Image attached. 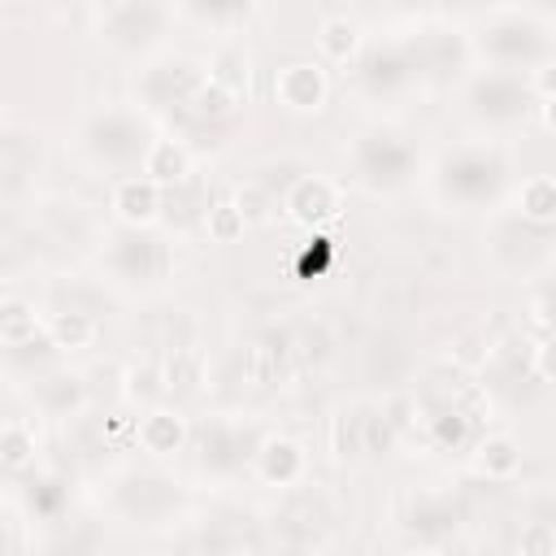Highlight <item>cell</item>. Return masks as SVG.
Instances as JSON below:
<instances>
[{
  "mask_svg": "<svg viewBox=\"0 0 556 556\" xmlns=\"http://www.w3.org/2000/svg\"><path fill=\"white\" fill-rule=\"evenodd\" d=\"M274 96L282 109L291 113H317L330 96V83H326V70L317 61H291L278 70L274 78Z\"/></svg>",
  "mask_w": 556,
  "mask_h": 556,
  "instance_id": "1",
  "label": "cell"
},
{
  "mask_svg": "<svg viewBox=\"0 0 556 556\" xmlns=\"http://www.w3.org/2000/svg\"><path fill=\"white\" fill-rule=\"evenodd\" d=\"M408 161H413V152H408V143H404L400 135L374 130V135H365V139L356 143V169H361L369 182H395V178H404Z\"/></svg>",
  "mask_w": 556,
  "mask_h": 556,
  "instance_id": "2",
  "label": "cell"
},
{
  "mask_svg": "<svg viewBox=\"0 0 556 556\" xmlns=\"http://www.w3.org/2000/svg\"><path fill=\"white\" fill-rule=\"evenodd\" d=\"M282 208L300 222V226H317V222H326V217H334V208H339V195H334V187L326 182V178H295L291 182V191L282 195Z\"/></svg>",
  "mask_w": 556,
  "mask_h": 556,
  "instance_id": "3",
  "label": "cell"
},
{
  "mask_svg": "<svg viewBox=\"0 0 556 556\" xmlns=\"http://www.w3.org/2000/svg\"><path fill=\"white\" fill-rule=\"evenodd\" d=\"M91 148H96V156H104V161H135V156H143L148 139H143V130H139L130 117L109 113V117L96 122Z\"/></svg>",
  "mask_w": 556,
  "mask_h": 556,
  "instance_id": "4",
  "label": "cell"
},
{
  "mask_svg": "<svg viewBox=\"0 0 556 556\" xmlns=\"http://www.w3.org/2000/svg\"><path fill=\"white\" fill-rule=\"evenodd\" d=\"M256 473L269 486H295L304 478V452L291 439H265L256 447Z\"/></svg>",
  "mask_w": 556,
  "mask_h": 556,
  "instance_id": "5",
  "label": "cell"
},
{
  "mask_svg": "<svg viewBox=\"0 0 556 556\" xmlns=\"http://www.w3.org/2000/svg\"><path fill=\"white\" fill-rule=\"evenodd\" d=\"M113 213L126 226H148L161 213V187L152 178H122L113 187Z\"/></svg>",
  "mask_w": 556,
  "mask_h": 556,
  "instance_id": "6",
  "label": "cell"
},
{
  "mask_svg": "<svg viewBox=\"0 0 556 556\" xmlns=\"http://www.w3.org/2000/svg\"><path fill=\"white\" fill-rule=\"evenodd\" d=\"M495 178H500V165L486 161V156H478V152H465V156L447 161V169H443L447 191H456V195H465V200L486 195V191L495 187Z\"/></svg>",
  "mask_w": 556,
  "mask_h": 556,
  "instance_id": "7",
  "label": "cell"
},
{
  "mask_svg": "<svg viewBox=\"0 0 556 556\" xmlns=\"http://www.w3.org/2000/svg\"><path fill=\"white\" fill-rule=\"evenodd\" d=\"M135 439H139V447L152 452V456H174V452H182V443H187V421H182L178 413H169V408H152V413L135 426Z\"/></svg>",
  "mask_w": 556,
  "mask_h": 556,
  "instance_id": "8",
  "label": "cell"
},
{
  "mask_svg": "<svg viewBox=\"0 0 556 556\" xmlns=\"http://www.w3.org/2000/svg\"><path fill=\"white\" fill-rule=\"evenodd\" d=\"M139 165H143V178H152L156 187H165V182H182L191 161H187V148L178 139H148Z\"/></svg>",
  "mask_w": 556,
  "mask_h": 556,
  "instance_id": "9",
  "label": "cell"
},
{
  "mask_svg": "<svg viewBox=\"0 0 556 556\" xmlns=\"http://www.w3.org/2000/svg\"><path fill=\"white\" fill-rule=\"evenodd\" d=\"M113 265L126 274V278H156L165 269V248L148 235H135V239H122L117 252H113Z\"/></svg>",
  "mask_w": 556,
  "mask_h": 556,
  "instance_id": "10",
  "label": "cell"
},
{
  "mask_svg": "<svg viewBox=\"0 0 556 556\" xmlns=\"http://www.w3.org/2000/svg\"><path fill=\"white\" fill-rule=\"evenodd\" d=\"M478 469H482L486 478H495V482L513 478V473L521 469V447H517V439H508V434L482 439V443H478Z\"/></svg>",
  "mask_w": 556,
  "mask_h": 556,
  "instance_id": "11",
  "label": "cell"
},
{
  "mask_svg": "<svg viewBox=\"0 0 556 556\" xmlns=\"http://www.w3.org/2000/svg\"><path fill=\"white\" fill-rule=\"evenodd\" d=\"M39 334V313L26 300H0V343L26 348Z\"/></svg>",
  "mask_w": 556,
  "mask_h": 556,
  "instance_id": "12",
  "label": "cell"
},
{
  "mask_svg": "<svg viewBox=\"0 0 556 556\" xmlns=\"http://www.w3.org/2000/svg\"><path fill=\"white\" fill-rule=\"evenodd\" d=\"M478 109L491 113V117H513V113H526V91L508 78H491V83H478L473 91Z\"/></svg>",
  "mask_w": 556,
  "mask_h": 556,
  "instance_id": "13",
  "label": "cell"
},
{
  "mask_svg": "<svg viewBox=\"0 0 556 556\" xmlns=\"http://www.w3.org/2000/svg\"><path fill=\"white\" fill-rule=\"evenodd\" d=\"M317 43H321V56H326V61L343 65V61L356 56V48H361V30H356V22H348V17H330V22H321Z\"/></svg>",
  "mask_w": 556,
  "mask_h": 556,
  "instance_id": "14",
  "label": "cell"
},
{
  "mask_svg": "<svg viewBox=\"0 0 556 556\" xmlns=\"http://www.w3.org/2000/svg\"><path fill=\"white\" fill-rule=\"evenodd\" d=\"M235 91H226L222 83H213V78H200L195 83V91L187 96V104H191V113L195 117H208V122H222V117H230L235 113Z\"/></svg>",
  "mask_w": 556,
  "mask_h": 556,
  "instance_id": "15",
  "label": "cell"
},
{
  "mask_svg": "<svg viewBox=\"0 0 556 556\" xmlns=\"http://www.w3.org/2000/svg\"><path fill=\"white\" fill-rule=\"evenodd\" d=\"M91 334H96V321H91L87 313H56V317L48 321V339H52V348H61V352L87 348Z\"/></svg>",
  "mask_w": 556,
  "mask_h": 556,
  "instance_id": "16",
  "label": "cell"
},
{
  "mask_svg": "<svg viewBox=\"0 0 556 556\" xmlns=\"http://www.w3.org/2000/svg\"><path fill=\"white\" fill-rule=\"evenodd\" d=\"M521 213L539 226H547L556 217V182L547 174H534L521 182Z\"/></svg>",
  "mask_w": 556,
  "mask_h": 556,
  "instance_id": "17",
  "label": "cell"
},
{
  "mask_svg": "<svg viewBox=\"0 0 556 556\" xmlns=\"http://www.w3.org/2000/svg\"><path fill=\"white\" fill-rule=\"evenodd\" d=\"M330 443H334V452L343 460H361L365 456V413L361 408L339 413L334 426H330Z\"/></svg>",
  "mask_w": 556,
  "mask_h": 556,
  "instance_id": "18",
  "label": "cell"
},
{
  "mask_svg": "<svg viewBox=\"0 0 556 556\" xmlns=\"http://www.w3.org/2000/svg\"><path fill=\"white\" fill-rule=\"evenodd\" d=\"M0 460L9 469H26L35 460V430L26 421H9L0 426Z\"/></svg>",
  "mask_w": 556,
  "mask_h": 556,
  "instance_id": "19",
  "label": "cell"
},
{
  "mask_svg": "<svg viewBox=\"0 0 556 556\" xmlns=\"http://www.w3.org/2000/svg\"><path fill=\"white\" fill-rule=\"evenodd\" d=\"M200 382V352L195 348H174V356L165 361L161 387L165 391H191Z\"/></svg>",
  "mask_w": 556,
  "mask_h": 556,
  "instance_id": "20",
  "label": "cell"
},
{
  "mask_svg": "<svg viewBox=\"0 0 556 556\" xmlns=\"http://www.w3.org/2000/svg\"><path fill=\"white\" fill-rule=\"evenodd\" d=\"M486 48H495V52H504V56H521V52H530V48H543V35L530 30V26H521V22H513V26H495V30L486 35Z\"/></svg>",
  "mask_w": 556,
  "mask_h": 556,
  "instance_id": "21",
  "label": "cell"
},
{
  "mask_svg": "<svg viewBox=\"0 0 556 556\" xmlns=\"http://www.w3.org/2000/svg\"><path fill=\"white\" fill-rule=\"evenodd\" d=\"M469 434H473V417L465 408H447L430 421V439L439 447H460V443H469Z\"/></svg>",
  "mask_w": 556,
  "mask_h": 556,
  "instance_id": "22",
  "label": "cell"
},
{
  "mask_svg": "<svg viewBox=\"0 0 556 556\" xmlns=\"http://www.w3.org/2000/svg\"><path fill=\"white\" fill-rule=\"evenodd\" d=\"M204 230H208L213 243H235V239L248 230V222H243V213H239L235 200H230V204H213V208H208Z\"/></svg>",
  "mask_w": 556,
  "mask_h": 556,
  "instance_id": "23",
  "label": "cell"
},
{
  "mask_svg": "<svg viewBox=\"0 0 556 556\" xmlns=\"http://www.w3.org/2000/svg\"><path fill=\"white\" fill-rule=\"evenodd\" d=\"M208 78H213V83H222L226 91H235V96H239V91L248 87V56H243V52H235V48L217 52V56H213Z\"/></svg>",
  "mask_w": 556,
  "mask_h": 556,
  "instance_id": "24",
  "label": "cell"
},
{
  "mask_svg": "<svg viewBox=\"0 0 556 556\" xmlns=\"http://www.w3.org/2000/svg\"><path fill=\"white\" fill-rule=\"evenodd\" d=\"M243 365H248V378H252L256 387H269V382L278 378V365H282V348H269V343H252V348H248V356H243Z\"/></svg>",
  "mask_w": 556,
  "mask_h": 556,
  "instance_id": "25",
  "label": "cell"
},
{
  "mask_svg": "<svg viewBox=\"0 0 556 556\" xmlns=\"http://www.w3.org/2000/svg\"><path fill=\"white\" fill-rule=\"evenodd\" d=\"M326 256H330V239H326V235H313V239L304 243V252H300V278H304V282L321 278Z\"/></svg>",
  "mask_w": 556,
  "mask_h": 556,
  "instance_id": "26",
  "label": "cell"
},
{
  "mask_svg": "<svg viewBox=\"0 0 556 556\" xmlns=\"http://www.w3.org/2000/svg\"><path fill=\"white\" fill-rule=\"evenodd\" d=\"M195 4V13H204V17H217V22H230V17H248V9H252V0H191Z\"/></svg>",
  "mask_w": 556,
  "mask_h": 556,
  "instance_id": "27",
  "label": "cell"
},
{
  "mask_svg": "<svg viewBox=\"0 0 556 556\" xmlns=\"http://www.w3.org/2000/svg\"><path fill=\"white\" fill-rule=\"evenodd\" d=\"M235 208L243 213V222H265L269 195H265L261 187H243V191H239V200H235Z\"/></svg>",
  "mask_w": 556,
  "mask_h": 556,
  "instance_id": "28",
  "label": "cell"
},
{
  "mask_svg": "<svg viewBox=\"0 0 556 556\" xmlns=\"http://www.w3.org/2000/svg\"><path fill=\"white\" fill-rule=\"evenodd\" d=\"M391 439H395L391 421H387V417H369V413H365V452H387V447H391Z\"/></svg>",
  "mask_w": 556,
  "mask_h": 556,
  "instance_id": "29",
  "label": "cell"
},
{
  "mask_svg": "<svg viewBox=\"0 0 556 556\" xmlns=\"http://www.w3.org/2000/svg\"><path fill=\"white\" fill-rule=\"evenodd\" d=\"M404 56L400 52H387V56H374V70H369V78L374 83H395V78H404Z\"/></svg>",
  "mask_w": 556,
  "mask_h": 556,
  "instance_id": "30",
  "label": "cell"
},
{
  "mask_svg": "<svg viewBox=\"0 0 556 556\" xmlns=\"http://www.w3.org/2000/svg\"><path fill=\"white\" fill-rule=\"evenodd\" d=\"M78 408L83 404V387H78V378H56V387H52V408Z\"/></svg>",
  "mask_w": 556,
  "mask_h": 556,
  "instance_id": "31",
  "label": "cell"
},
{
  "mask_svg": "<svg viewBox=\"0 0 556 556\" xmlns=\"http://www.w3.org/2000/svg\"><path fill=\"white\" fill-rule=\"evenodd\" d=\"M552 547H556V534H552L547 526H534V530L521 539V552H539V556H543V552H552Z\"/></svg>",
  "mask_w": 556,
  "mask_h": 556,
  "instance_id": "32",
  "label": "cell"
},
{
  "mask_svg": "<svg viewBox=\"0 0 556 556\" xmlns=\"http://www.w3.org/2000/svg\"><path fill=\"white\" fill-rule=\"evenodd\" d=\"M91 4H96V9L104 13V17H113V13H117V9H126L130 0H91Z\"/></svg>",
  "mask_w": 556,
  "mask_h": 556,
  "instance_id": "33",
  "label": "cell"
}]
</instances>
